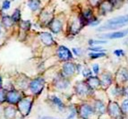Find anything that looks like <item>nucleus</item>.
<instances>
[{
  "label": "nucleus",
  "instance_id": "dca6fc26",
  "mask_svg": "<svg viewBox=\"0 0 128 119\" xmlns=\"http://www.w3.org/2000/svg\"><path fill=\"white\" fill-rule=\"evenodd\" d=\"M28 6L33 12L38 11L40 7V0H28Z\"/></svg>",
  "mask_w": 128,
  "mask_h": 119
},
{
  "label": "nucleus",
  "instance_id": "412c9836",
  "mask_svg": "<svg viewBox=\"0 0 128 119\" xmlns=\"http://www.w3.org/2000/svg\"><path fill=\"white\" fill-rule=\"evenodd\" d=\"M118 79H119L122 82H126L128 81V72L126 69H122L119 71L118 74Z\"/></svg>",
  "mask_w": 128,
  "mask_h": 119
},
{
  "label": "nucleus",
  "instance_id": "f3484780",
  "mask_svg": "<svg viewBox=\"0 0 128 119\" xmlns=\"http://www.w3.org/2000/svg\"><path fill=\"white\" fill-rule=\"evenodd\" d=\"M94 111L98 114H104L105 113V106L104 103L100 100H97L95 102V105H94Z\"/></svg>",
  "mask_w": 128,
  "mask_h": 119
},
{
  "label": "nucleus",
  "instance_id": "2eb2a0df",
  "mask_svg": "<svg viewBox=\"0 0 128 119\" xmlns=\"http://www.w3.org/2000/svg\"><path fill=\"white\" fill-rule=\"evenodd\" d=\"M16 115V109L13 106H8L4 109V116L7 119H14Z\"/></svg>",
  "mask_w": 128,
  "mask_h": 119
},
{
  "label": "nucleus",
  "instance_id": "4be33fe9",
  "mask_svg": "<svg viewBox=\"0 0 128 119\" xmlns=\"http://www.w3.org/2000/svg\"><path fill=\"white\" fill-rule=\"evenodd\" d=\"M12 20L14 21V22H18L21 21V17H22V14H21V11H20L19 8H16L14 11L13 14H12Z\"/></svg>",
  "mask_w": 128,
  "mask_h": 119
},
{
  "label": "nucleus",
  "instance_id": "6ab92c4d",
  "mask_svg": "<svg viewBox=\"0 0 128 119\" xmlns=\"http://www.w3.org/2000/svg\"><path fill=\"white\" fill-rule=\"evenodd\" d=\"M112 82V77L109 74H103L101 77L100 84L105 85V86H108Z\"/></svg>",
  "mask_w": 128,
  "mask_h": 119
},
{
  "label": "nucleus",
  "instance_id": "423d86ee",
  "mask_svg": "<svg viewBox=\"0 0 128 119\" xmlns=\"http://www.w3.org/2000/svg\"><path fill=\"white\" fill-rule=\"evenodd\" d=\"M56 54H58V58L63 61H68V60L73 58V54L70 51V49L64 46H60L58 48Z\"/></svg>",
  "mask_w": 128,
  "mask_h": 119
},
{
  "label": "nucleus",
  "instance_id": "72a5a7b5",
  "mask_svg": "<svg viewBox=\"0 0 128 119\" xmlns=\"http://www.w3.org/2000/svg\"><path fill=\"white\" fill-rule=\"evenodd\" d=\"M89 50L94 51V52H98V51H102V48L101 47H96V48H89Z\"/></svg>",
  "mask_w": 128,
  "mask_h": 119
},
{
  "label": "nucleus",
  "instance_id": "5701e85b",
  "mask_svg": "<svg viewBox=\"0 0 128 119\" xmlns=\"http://www.w3.org/2000/svg\"><path fill=\"white\" fill-rule=\"evenodd\" d=\"M106 54L103 53V52H95V53H90L89 54V56L92 59H96V58H103L105 56Z\"/></svg>",
  "mask_w": 128,
  "mask_h": 119
},
{
  "label": "nucleus",
  "instance_id": "f03ea898",
  "mask_svg": "<svg viewBox=\"0 0 128 119\" xmlns=\"http://www.w3.org/2000/svg\"><path fill=\"white\" fill-rule=\"evenodd\" d=\"M44 85H45L44 79L38 77V78L34 79L33 81L30 82V84H29V87H30V90H32V93H34L35 95H38L42 92Z\"/></svg>",
  "mask_w": 128,
  "mask_h": 119
},
{
  "label": "nucleus",
  "instance_id": "b1692460",
  "mask_svg": "<svg viewBox=\"0 0 128 119\" xmlns=\"http://www.w3.org/2000/svg\"><path fill=\"white\" fill-rule=\"evenodd\" d=\"M52 101H53V103L55 105H56V106H58V108H64V103L62 102V100H60L59 98H58V97H52Z\"/></svg>",
  "mask_w": 128,
  "mask_h": 119
},
{
  "label": "nucleus",
  "instance_id": "f704fd0d",
  "mask_svg": "<svg viewBox=\"0 0 128 119\" xmlns=\"http://www.w3.org/2000/svg\"><path fill=\"white\" fill-rule=\"evenodd\" d=\"M73 52L74 55L76 56H80V53H81V50H80L79 48H73Z\"/></svg>",
  "mask_w": 128,
  "mask_h": 119
},
{
  "label": "nucleus",
  "instance_id": "4468645a",
  "mask_svg": "<svg viewBox=\"0 0 128 119\" xmlns=\"http://www.w3.org/2000/svg\"><path fill=\"white\" fill-rule=\"evenodd\" d=\"M112 8H113V4H111V2L109 1V0L103 1V2L100 4V9L101 12H103V14L111 12Z\"/></svg>",
  "mask_w": 128,
  "mask_h": 119
},
{
  "label": "nucleus",
  "instance_id": "cd10ccee",
  "mask_svg": "<svg viewBox=\"0 0 128 119\" xmlns=\"http://www.w3.org/2000/svg\"><path fill=\"white\" fill-rule=\"evenodd\" d=\"M107 42H108L107 40H89V44L90 45H103V44H106Z\"/></svg>",
  "mask_w": 128,
  "mask_h": 119
},
{
  "label": "nucleus",
  "instance_id": "6e6552de",
  "mask_svg": "<svg viewBox=\"0 0 128 119\" xmlns=\"http://www.w3.org/2000/svg\"><path fill=\"white\" fill-rule=\"evenodd\" d=\"M75 90L80 96H85L90 93V88L85 82H78L75 85Z\"/></svg>",
  "mask_w": 128,
  "mask_h": 119
},
{
  "label": "nucleus",
  "instance_id": "c9c22d12",
  "mask_svg": "<svg viewBox=\"0 0 128 119\" xmlns=\"http://www.w3.org/2000/svg\"><path fill=\"white\" fill-rule=\"evenodd\" d=\"M2 77H1V75H0V89H2Z\"/></svg>",
  "mask_w": 128,
  "mask_h": 119
},
{
  "label": "nucleus",
  "instance_id": "0eeeda50",
  "mask_svg": "<svg viewBox=\"0 0 128 119\" xmlns=\"http://www.w3.org/2000/svg\"><path fill=\"white\" fill-rule=\"evenodd\" d=\"M79 113H80V116H81L83 119H88L90 116L94 114V109L92 108L90 105L83 104L80 106Z\"/></svg>",
  "mask_w": 128,
  "mask_h": 119
},
{
  "label": "nucleus",
  "instance_id": "c85d7f7f",
  "mask_svg": "<svg viewBox=\"0 0 128 119\" xmlns=\"http://www.w3.org/2000/svg\"><path fill=\"white\" fill-rule=\"evenodd\" d=\"M6 92L3 89H0V103H3L6 100Z\"/></svg>",
  "mask_w": 128,
  "mask_h": 119
},
{
  "label": "nucleus",
  "instance_id": "c756f323",
  "mask_svg": "<svg viewBox=\"0 0 128 119\" xmlns=\"http://www.w3.org/2000/svg\"><path fill=\"white\" fill-rule=\"evenodd\" d=\"M82 75L84 77H90L92 76V72H90V69L85 68V69H83V71H82Z\"/></svg>",
  "mask_w": 128,
  "mask_h": 119
},
{
  "label": "nucleus",
  "instance_id": "20e7f679",
  "mask_svg": "<svg viewBox=\"0 0 128 119\" xmlns=\"http://www.w3.org/2000/svg\"><path fill=\"white\" fill-rule=\"evenodd\" d=\"M108 111L110 116L114 119H119L122 116V110L116 102H110L108 106Z\"/></svg>",
  "mask_w": 128,
  "mask_h": 119
},
{
  "label": "nucleus",
  "instance_id": "2f4dec72",
  "mask_svg": "<svg viewBox=\"0 0 128 119\" xmlns=\"http://www.w3.org/2000/svg\"><path fill=\"white\" fill-rule=\"evenodd\" d=\"M114 54H115L116 56H122L124 55V52L123 49H116V50L114 51Z\"/></svg>",
  "mask_w": 128,
  "mask_h": 119
},
{
  "label": "nucleus",
  "instance_id": "7ed1b4c3",
  "mask_svg": "<svg viewBox=\"0 0 128 119\" xmlns=\"http://www.w3.org/2000/svg\"><path fill=\"white\" fill-rule=\"evenodd\" d=\"M22 100V93L18 90H8L6 92V100L8 102L9 104H18Z\"/></svg>",
  "mask_w": 128,
  "mask_h": 119
},
{
  "label": "nucleus",
  "instance_id": "1a4fd4ad",
  "mask_svg": "<svg viewBox=\"0 0 128 119\" xmlns=\"http://www.w3.org/2000/svg\"><path fill=\"white\" fill-rule=\"evenodd\" d=\"M76 70V66L74 64L71 63V62H66V64L63 66V74L64 77H68L73 75Z\"/></svg>",
  "mask_w": 128,
  "mask_h": 119
},
{
  "label": "nucleus",
  "instance_id": "f257e3e1",
  "mask_svg": "<svg viewBox=\"0 0 128 119\" xmlns=\"http://www.w3.org/2000/svg\"><path fill=\"white\" fill-rule=\"evenodd\" d=\"M128 24V14L120 15L108 20L103 26L100 27L98 30H116L118 28H122Z\"/></svg>",
  "mask_w": 128,
  "mask_h": 119
},
{
  "label": "nucleus",
  "instance_id": "393cba45",
  "mask_svg": "<svg viewBox=\"0 0 128 119\" xmlns=\"http://www.w3.org/2000/svg\"><path fill=\"white\" fill-rule=\"evenodd\" d=\"M30 21H22L21 22V28L24 30H30Z\"/></svg>",
  "mask_w": 128,
  "mask_h": 119
},
{
  "label": "nucleus",
  "instance_id": "ddd939ff",
  "mask_svg": "<svg viewBox=\"0 0 128 119\" xmlns=\"http://www.w3.org/2000/svg\"><path fill=\"white\" fill-rule=\"evenodd\" d=\"M87 84L90 89H96L100 85V80L96 76H90L88 79Z\"/></svg>",
  "mask_w": 128,
  "mask_h": 119
},
{
  "label": "nucleus",
  "instance_id": "4c0bfd02",
  "mask_svg": "<svg viewBox=\"0 0 128 119\" xmlns=\"http://www.w3.org/2000/svg\"><path fill=\"white\" fill-rule=\"evenodd\" d=\"M0 32H1V30H0Z\"/></svg>",
  "mask_w": 128,
  "mask_h": 119
},
{
  "label": "nucleus",
  "instance_id": "f8f14e48",
  "mask_svg": "<svg viewBox=\"0 0 128 119\" xmlns=\"http://www.w3.org/2000/svg\"><path fill=\"white\" fill-rule=\"evenodd\" d=\"M40 40L45 45H47V46H51V45L54 44L53 37L48 32H42L40 35Z\"/></svg>",
  "mask_w": 128,
  "mask_h": 119
},
{
  "label": "nucleus",
  "instance_id": "aec40b11",
  "mask_svg": "<svg viewBox=\"0 0 128 119\" xmlns=\"http://www.w3.org/2000/svg\"><path fill=\"white\" fill-rule=\"evenodd\" d=\"M68 85H69L68 81H66L64 77H62L61 79H58V81L56 82V86L58 89H66Z\"/></svg>",
  "mask_w": 128,
  "mask_h": 119
},
{
  "label": "nucleus",
  "instance_id": "9b49d317",
  "mask_svg": "<svg viewBox=\"0 0 128 119\" xmlns=\"http://www.w3.org/2000/svg\"><path fill=\"white\" fill-rule=\"evenodd\" d=\"M128 34V29L126 30H121V32H112V33L109 34H105L102 35L101 38H124Z\"/></svg>",
  "mask_w": 128,
  "mask_h": 119
},
{
  "label": "nucleus",
  "instance_id": "473e14b6",
  "mask_svg": "<svg viewBox=\"0 0 128 119\" xmlns=\"http://www.w3.org/2000/svg\"><path fill=\"white\" fill-rule=\"evenodd\" d=\"M92 69H93V72L97 74H98V71H100V66H98V64H95L92 66Z\"/></svg>",
  "mask_w": 128,
  "mask_h": 119
},
{
  "label": "nucleus",
  "instance_id": "bb28decb",
  "mask_svg": "<svg viewBox=\"0 0 128 119\" xmlns=\"http://www.w3.org/2000/svg\"><path fill=\"white\" fill-rule=\"evenodd\" d=\"M121 110H122V112L128 113V100H126L123 101L122 106H121Z\"/></svg>",
  "mask_w": 128,
  "mask_h": 119
},
{
  "label": "nucleus",
  "instance_id": "39448f33",
  "mask_svg": "<svg viewBox=\"0 0 128 119\" xmlns=\"http://www.w3.org/2000/svg\"><path fill=\"white\" fill-rule=\"evenodd\" d=\"M32 106V101L30 100H29V98H22L18 103V108H19L20 112L26 116L30 114Z\"/></svg>",
  "mask_w": 128,
  "mask_h": 119
},
{
  "label": "nucleus",
  "instance_id": "a211bd4d",
  "mask_svg": "<svg viewBox=\"0 0 128 119\" xmlns=\"http://www.w3.org/2000/svg\"><path fill=\"white\" fill-rule=\"evenodd\" d=\"M14 21L12 20V17L9 16V15H4L2 17V24L4 26V27L9 28L12 27L14 25Z\"/></svg>",
  "mask_w": 128,
  "mask_h": 119
},
{
  "label": "nucleus",
  "instance_id": "9d476101",
  "mask_svg": "<svg viewBox=\"0 0 128 119\" xmlns=\"http://www.w3.org/2000/svg\"><path fill=\"white\" fill-rule=\"evenodd\" d=\"M49 28L52 32L58 34L62 30V22L58 19H53L49 22Z\"/></svg>",
  "mask_w": 128,
  "mask_h": 119
},
{
  "label": "nucleus",
  "instance_id": "e433bc0d",
  "mask_svg": "<svg viewBox=\"0 0 128 119\" xmlns=\"http://www.w3.org/2000/svg\"><path fill=\"white\" fill-rule=\"evenodd\" d=\"M42 119H56V118H54V117H49V116H44V117H42Z\"/></svg>",
  "mask_w": 128,
  "mask_h": 119
},
{
  "label": "nucleus",
  "instance_id": "7c9ffc66",
  "mask_svg": "<svg viewBox=\"0 0 128 119\" xmlns=\"http://www.w3.org/2000/svg\"><path fill=\"white\" fill-rule=\"evenodd\" d=\"M100 22L98 21V20H97V18H94L93 20H92V21L89 22V25L94 27V26H98V24H100Z\"/></svg>",
  "mask_w": 128,
  "mask_h": 119
},
{
  "label": "nucleus",
  "instance_id": "a878e982",
  "mask_svg": "<svg viewBox=\"0 0 128 119\" xmlns=\"http://www.w3.org/2000/svg\"><path fill=\"white\" fill-rule=\"evenodd\" d=\"M11 7V2H10V0H4V2H3L2 4V9L4 11H7L9 10Z\"/></svg>",
  "mask_w": 128,
  "mask_h": 119
}]
</instances>
